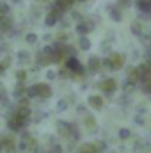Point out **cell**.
I'll list each match as a JSON object with an SVG mask.
<instances>
[{"instance_id":"12","label":"cell","mask_w":151,"mask_h":153,"mask_svg":"<svg viewBox=\"0 0 151 153\" xmlns=\"http://www.w3.org/2000/svg\"><path fill=\"white\" fill-rule=\"evenodd\" d=\"M98 59H91V68H98Z\"/></svg>"},{"instance_id":"8","label":"cell","mask_w":151,"mask_h":153,"mask_svg":"<svg viewBox=\"0 0 151 153\" xmlns=\"http://www.w3.org/2000/svg\"><path fill=\"white\" fill-rule=\"evenodd\" d=\"M68 68H71V70H78L80 66L76 64V61H75V59H70V61H68Z\"/></svg>"},{"instance_id":"11","label":"cell","mask_w":151,"mask_h":153,"mask_svg":"<svg viewBox=\"0 0 151 153\" xmlns=\"http://www.w3.org/2000/svg\"><path fill=\"white\" fill-rule=\"evenodd\" d=\"M80 45L84 46V50H87V48H89V41H87L85 38H84V39H80Z\"/></svg>"},{"instance_id":"1","label":"cell","mask_w":151,"mask_h":153,"mask_svg":"<svg viewBox=\"0 0 151 153\" xmlns=\"http://www.w3.org/2000/svg\"><path fill=\"white\" fill-rule=\"evenodd\" d=\"M36 91H38L39 96H43V98H48V96L52 94V91H50V87H48L46 84H39V85H36Z\"/></svg>"},{"instance_id":"13","label":"cell","mask_w":151,"mask_h":153,"mask_svg":"<svg viewBox=\"0 0 151 153\" xmlns=\"http://www.w3.org/2000/svg\"><path fill=\"white\" fill-rule=\"evenodd\" d=\"M27 41H30V43H34V41H36V36H29V38H27Z\"/></svg>"},{"instance_id":"6","label":"cell","mask_w":151,"mask_h":153,"mask_svg":"<svg viewBox=\"0 0 151 153\" xmlns=\"http://www.w3.org/2000/svg\"><path fill=\"white\" fill-rule=\"evenodd\" d=\"M89 103H91L93 107L100 109V107H101V98H100V96H91V98H89Z\"/></svg>"},{"instance_id":"2","label":"cell","mask_w":151,"mask_h":153,"mask_svg":"<svg viewBox=\"0 0 151 153\" xmlns=\"http://www.w3.org/2000/svg\"><path fill=\"white\" fill-rule=\"evenodd\" d=\"M70 5H71V0H55V11H59V13H62Z\"/></svg>"},{"instance_id":"3","label":"cell","mask_w":151,"mask_h":153,"mask_svg":"<svg viewBox=\"0 0 151 153\" xmlns=\"http://www.w3.org/2000/svg\"><path fill=\"white\" fill-rule=\"evenodd\" d=\"M101 87H103L107 93H112L114 87H115V84H114V80H105V82L101 84Z\"/></svg>"},{"instance_id":"10","label":"cell","mask_w":151,"mask_h":153,"mask_svg":"<svg viewBox=\"0 0 151 153\" xmlns=\"http://www.w3.org/2000/svg\"><path fill=\"white\" fill-rule=\"evenodd\" d=\"M148 76V82H146V91L148 93H151V75H146Z\"/></svg>"},{"instance_id":"5","label":"cell","mask_w":151,"mask_h":153,"mask_svg":"<svg viewBox=\"0 0 151 153\" xmlns=\"http://www.w3.org/2000/svg\"><path fill=\"white\" fill-rule=\"evenodd\" d=\"M59 14H61L59 11H53V13H50V14H48V20H46V23H48V25H53V23L57 22V16H59Z\"/></svg>"},{"instance_id":"9","label":"cell","mask_w":151,"mask_h":153,"mask_svg":"<svg viewBox=\"0 0 151 153\" xmlns=\"http://www.w3.org/2000/svg\"><path fill=\"white\" fill-rule=\"evenodd\" d=\"M80 153H94V148H93L91 144H87V146H84V150Z\"/></svg>"},{"instance_id":"7","label":"cell","mask_w":151,"mask_h":153,"mask_svg":"<svg viewBox=\"0 0 151 153\" xmlns=\"http://www.w3.org/2000/svg\"><path fill=\"white\" fill-rule=\"evenodd\" d=\"M139 7L142 11H151V0H139Z\"/></svg>"},{"instance_id":"14","label":"cell","mask_w":151,"mask_h":153,"mask_svg":"<svg viewBox=\"0 0 151 153\" xmlns=\"http://www.w3.org/2000/svg\"><path fill=\"white\" fill-rule=\"evenodd\" d=\"M128 135V130H121V137H126Z\"/></svg>"},{"instance_id":"4","label":"cell","mask_w":151,"mask_h":153,"mask_svg":"<svg viewBox=\"0 0 151 153\" xmlns=\"http://www.w3.org/2000/svg\"><path fill=\"white\" fill-rule=\"evenodd\" d=\"M9 27H11V20H9L7 16H2V18H0V29H2V30H7Z\"/></svg>"}]
</instances>
